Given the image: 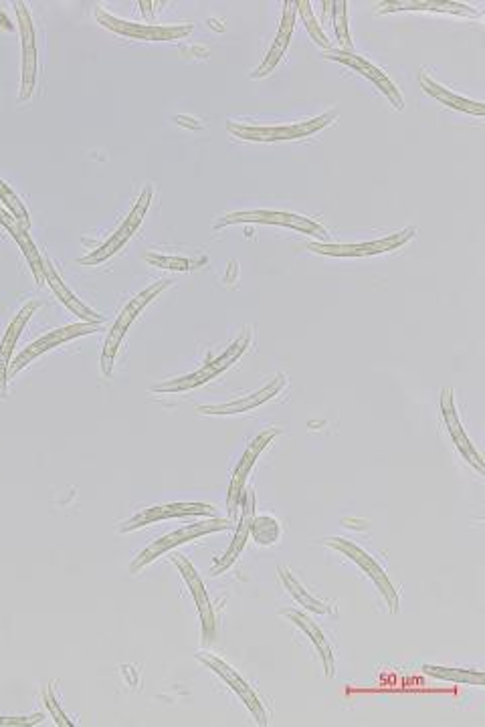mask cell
<instances>
[{"mask_svg":"<svg viewBox=\"0 0 485 727\" xmlns=\"http://www.w3.org/2000/svg\"><path fill=\"white\" fill-rule=\"evenodd\" d=\"M0 225H3L11 235H13V239L19 243V247H21V251L25 253V257H27V261H29V265H31V271H33V275H35V281H37V285H45V275H43V259H41V255H39V251H37V247H35V243H33V237L29 235V231L13 217V215H9L7 211H3V209H0Z\"/></svg>","mask_w":485,"mask_h":727,"instance_id":"obj_24","label":"cell"},{"mask_svg":"<svg viewBox=\"0 0 485 727\" xmlns=\"http://www.w3.org/2000/svg\"><path fill=\"white\" fill-rule=\"evenodd\" d=\"M421 671L429 677L449 681V683H469L475 687H483V671L457 669V667H441V665H423Z\"/></svg>","mask_w":485,"mask_h":727,"instance_id":"obj_28","label":"cell"},{"mask_svg":"<svg viewBox=\"0 0 485 727\" xmlns=\"http://www.w3.org/2000/svg\"><path fill=\"white\" fill-rule=\"evenodd\" d=\"M17 19L21 27V41H23V83H21V101L29 99L37 85V43H35V29L33 19L25 3H17Z\"/></svg>","mask_w":485,"mask_h":727,"instance_id":"obj_16","label":"cell"},{"mask_svg":"<svg viewBox=\"0 0 485 727\" xmlns=\"http://www.w3.org/2000/svg\"><path fill=\"white\" fill-rule=\"evenodd\" d=\"M100 330V324H73V326H67V328H59V330H53L49 334H45L43 338H39L37 342L29 344L13 362H11V370L9 374L15 376L17 372H21L25 366H29L35 358H39L41 354L69 342V340H75L79 336H89L93 332Z\"/></svg>","mask_w":485,"mask_h":727,"instance_id":"obj_12","label":"cell"},{"mask_svg":"<svg viewBox=\"0 0 485 727\" xmlns=\"http://www.w3.org/2000/svg\"><path fill=\"white\" fill-rule=\"evenodd\" d=\"M251 338H253V330L251 328H245L243 334L219 358L211 360L199 372L182 376V378H176V380H170V382H164V384H158L152 390L154 392H184V390H190V388H197L201 384H207L209 380L217 378L221 372L229 370L249 350Z\"/></svg>","mask_w":485,"mask_h":727,"instance_id":"obj_2","label":"cell"},{"mask_svg":"<svg viewBox=\"0 0 485 727\" xmlns=\"http://www.w3.org/2000/svg\"><path fill=\"white\" fill-rule=\"evenodd\" d=\"M45 705L49 707V713L55 717L57 725L73 727V723L67 719V715L59 709V703H57V699H55V695H53V689H51V687H47V689H45Z\"/></svg>","mask_w":485,"mask_h":727,"instance_id":"obj_35","label":"cell"},{"mask_svg":"<svg viewBox=\"0 0 485 727\" xmlns=\"http://www.w3.org/2000/svg\"><path fill=\"white\" fill-rule=\"evenodd\" d=\"M95 19L108 31L118 35L138 39V41H178L192 33V25H140L122 21L104 9H95Z\"/></svg>","mask_w":485,"mask_h":727,"instance_id":"obj_7","label":"cell"},{"mask_svg":"<svg viewBox=\"0 0 485 727\" xmlns=\"http://www.w3.org/2000/svg\"><path fill=\"white\" fill-rule=\"evenodd\" d=\"M39 309V303H27L17 318L11 322L9 330L5 332L3 342H0V396H7V380H9V366L13 358V350L17 346V340L21 338L23 328L31 320V316Z\"/></svg>","mask_w":485,"mask_h":727,"instance_id":"obj_19","label":"cell"},{"mask_svg":"<svg viewBox=\"0 0 485 727\" xmlns=\"http://www.w3.org/2000/svg\"><path fill=\"white\" fill-rule=\"evenodd\" d=\"M287 384L285 374H277L265 388H261L259 392L245 396L241 400H233L227 404H215V406H199L197 410L201 414H237V412H247L251 408H257L259 404H265L267 400H271L273 396H277Z\"/></svg>","mask_w":485,"mask_h":727,"instance_id":"obj_21","label":"cell"},{"mask_svg":"<svg viewBox=\"0 0 485 727\" xmlns=\"http://www.w3.org/2000/svg\"><path fill=\"white\" fill-rule=\"evenodd\" d=\"M283 616H285V618H289L291 622H294V625H296L298 629H302V631L308 635V639L316 645V649H318V653H320V657H322V663H324L326 677H328V679H332V677H334V671H336L334 651H332L330 641L326 639V635L320 631V627L316 625V622H314L308 614L298 612V610H285V612H283Z\"/></svg>","mask_w":485,"mask_h":727,"instance_id":"obj_23","label":"cell"},{"mask_svg":"<svg viewBox=\"0 0 485 727\" xmlns=\"http://www.w3.org/2000/svg\"><path fill=\"white\" fill-rule=\"evenodd\" d=\"M332 7V17H334V29H336V37L342 45L340 51L352 53V43H350V35H348V25H346V3H330Z\"/></svg>","mask_w":485,"mask_h":727,"instance_id":"obj_32","label":"cell"},{"mask_svg":"<svg viewBox=\"0 0 485 727\" xmlns=\"http://www.w3.org/2000/svg\"><path fill=\"white\" fill-rule=\"evenodd\" d=\"M419 81H421L423 89L431 97H435L437 101H441L443 106H449L453 110H459V112H465V114H473V116H483L485 114V106H483L481 101H471V99H465V97L449 91L447 87H443L441 83H437L433 77H429L425 71H421Z\"/></svg>","mask_w":485,"mask_h":727,"instance_id":"obj_25","label":"cell"},{"mask_svg":"<svg viewBox=\"0 0 485 727\" xmlns=\"http://www.w3.org/2000/svg\"><path fill=\"white\" fill-rule=\"evenodd\" d=\"M283 19H281V27H279V33L275 37V43L271 45L267 57L263 59V63L251 73L253 79H261L265 75H269L277 63L281 61L289 41H291V35H294V25H296V11H298V5L296 3H285L283 5Z\"/></svg>","mask_w":485,"mask_h":727,"instance_id":"obj_20","label":"cell"},{"mask_svg":"<svg viewBox=\"0 0 485 727\" xmlns=\"http://www.w3.org/2000/svg\"><path fill=\"white\" fill-rule=\"evenodd\" d=\"M298 5V11H300V15H302V19H304V23H306V29H308V33L312 35V39L320 45V47H324V49H332V45H330V41H328V37H326V33L320 29V25H318V21H316V17H314V11H312V5L308 3V0H300V3H296Z\"/></svg>","mask_w":485,"mask_h":727,"instance_id":"obj_31","label":"cell"},{"mask_svg":"<svg viewBox=\"0 0 485 727\" xmlns=\"http://www.w3.org/2000/svg\"><path fill=\"white\" fill-rule=\"evenodd\" d=\"M279 578H281L285 590L291 596H294L302 606H306L310 612H316V614H334V606L332 604H328V602L312 596L294 576H291V572L287 568H283V566L279 568Z\"/></svg>","mask_w":485,"mask_h":727,"instance_id":"obj_27","label":"cell"},{"mask_svg":"<svg viewBox=\"0 0 485 727\" xmlns=\"http://www.w3.org/2000/svg\"><path fill=\"white\" fill-rule=\"evenodd\" d=\"M241 507H243V513L239 517V524H237V532L233 536V542L231 546L227 548V552L217 560V564L213 566L211 570V576H219L223 574L227 568H231L237 558L241 556V552L245 550V544L251 536V524H253V517H255V493L253 489H245L243 493V501H241Z\"/></svg>","mask_w":485,"mask_h":727,"instance_id":"obj_18","label":"cell"},{"mask_svg":"<svg viewBox=\"0 0 485 727\" xmlns=\"http://www.w3.org/2000/svg\"><path fill=\"white\" fill-rule=\"evenodd\" d=\"M336 118H338V112H328L314 120L300 122V124H287V126H243V124L229 122L227 130L235 138L249 140V142H283V140L308 138V136L320 132L322 128H328Z\"/></svg>","mask_w":485,"mask_h":727,"instance_id":"obj_1","label":"cell"},{"mask_svg":"<svg viewBox=\"0 0 485 727\" xmlns=\"http://www.w3.org/2000/svg\"><path fill=\"white\" fill-rule=\"evenodd\" d=\"M197 659L203 663V665H207L213 673H217L237 695H239V699L247 705V709L253 713V717H255V721L261 725V727H265L267 723H269V719H267V711H265V705L261 703V699L257 697V693L239 677V673L231 667V665H227L225 661H221L219 657H213V655H205V653H201V655H197Z\"/></svg>","mask_w":485,"mask_h":727,"instance_id":"obj_14","label":"cell"},{"mask_svg":"<svg viewBox=\"0 0 485 727\" xmlns=\"http://www.w3.org/2000/svg\"><path fill=\"white\" fill-rule=\"evenodd\" d=\"M239 223H259V225H279V227H287V229H296L302 231L306 235L318 237V239H326L328 231L314 223L308 217L302 215H294V213H281V211H241V213H231L225 215L215 229H223L227 225H239Z\"/></svg>","mask_w":485,"mask_h":727,"instance_id":"obj_8","label":"cell"},{"mask_svg":"<svg viewBox=\"0 0 485 727\" xmlns=\"http://www.w3.org/2000/svg\"><path fill=\"white\" fill-rule=\"evenodd\" d=\"M174 566L178 568V572L182 574L184 582L188 584V590L194 598V604L199 608V616L203 622V643H213L217 639V620H215V610L209 598V592L205 590V584L199 576V572L194 570V566L184 558V556H174L172 558Z\"/></svg>","mask_w":485,"mask_h":727,"instance_id":"obj_11","label":"cell"},{"mask_svg":"<svg viewBox=\"0 0 485 727\" xmlns=\"http://www.w3.org/2000/svg\"><path fill=\"white\" fill-rule=\"evenodd\" d=\"M326 59H330V61H338V63H344V65H348V67H352L356 73H360L362 77H366V79H370L388 99H391L393 101V106L397 108V110H405V101H403V97H401V93H399V89H397V85L391 81V79H388V75L386 73H382L378 67H374L370 61H366L364 57H360V55H356V53H346V51H340V49H330L326 55H324Z\"/></svg>","mask_w":485,"mask_h":727,"instance_id":"obj_15","label":"cell"},{"mask_svg":"<svg viewBox=\"0 0 485 727\" xmlns=\"http://www.w3.org/2000/svg\"><path fill=\"white\" fill-rule=\"evenodd\" d=\"M43 275H45V283H49V287L55 291V295L59 297V301L71 309L75 316H79L83 322L87 324H102L104 322V316L95 314L93 309H89L85 303H81V299H77L67 287L65 283L61 281V277L57 275L53 263L49 259H43Z\"/></svg>","mask_w":485,"mask_h":727,"instance_id":"obj_22","label":"cell"},{"mask_svg":"<svg viewBox=\"0 0 485 727\" xmlns=\"http://www.w3.org/2000/svg\"><path fill=\"white\" fill-rule=\"evenodd\" d=\"M43 713H35V715H27V717H3L0 715V727H31V725H39L43 721Z\"/></svg>","mask_w":485,"mask_h":727,"instance_id":"obj_34","label":"cell"},{"mask_svg":"<svg viewBox=\"0 0 485 727\" xmlns=\"http://www.w3.org/2000/svg\"><path fill=\"white\" fill-rule=\"evenodd\" d=\"M229 528H231V519H221V517H215V519H211V522H201V524L180 528V530L156 540L152 546H148L144 552H140L138 558L130 566V574H138L142 568H146L156 558H160L162 554H166L168 550H172L176 546H182L186 542H194L197 538H203V536H209V534H215V532H223V530H229Z\"/></svg>","mask_w":485,"mask_h":727,"instance_id":"obj_4","label":"cell"},{"mask_svg":"<svg viewBox=\"0 0 485 727\" xmlns=\"http://www.w3.org/2000/svg\"><path fill=\"white\" fill-rule=\"evenodd\" d=\"M417 229H405L399 231L395 235H388L384 239L378 241H368V243H358V245H332V243H310L308 251L318 253V255H328V257H370V255H380V253H391L397 251L399 247L407 245L411 239H415Z\"/></svg>","mask_w":485,"mask_h":727,"instance_id":"obj_9","label":"cell"},{"mask_svg":"<svg viewBox=\"0 0 485 727\" xmlns=\"http://www.w3.org/2000/svg\"><path fill=\"white\" fill-rule=\"evenodd\" d=\"M190 515H207V517H215L217 515V509L209 503H164V505H154V507H148L144 511H140L138 515H134L132 519H128V522L120 528L122 534H128V532H136L144 526H150V524H156V522H162V519H172V517H190Z\"/></svg>","mask_w":485,"mask_h":727,"instance_id":"obj_13","label":"cell"},{"mask_svg":"<svg viewBox=\"0 0 485 727\" xmlns=\"http://www.w3.org/2000/svg\"><path fill=\"white\" fill-rule=\"evenodd\" d=\"M251 536L255 538V542L259 546H271V544H275L279 540L281 526H279V522L275 517L259 515V517H253Z\"/></svg>","mask_w":485,"mask_h":727,"instance_id":"obj_29","label":"cell"},{"mask_svg":"<svg viewBox=\"0 0 485 727\" xmlns=\"http://www.w3.org/2000/svg\"><path fill=\"white\" fill-rule=\"evenodd\" d=\"M441 412H443V419H445L447 431H449V435L453 439V445L463 455V459L483 475L485 473L483 459L475 451V447L471 445L469 437L465 435V431H463V427L459 423V414H457V408H455V400H453V390L451 388H445L441 392Z\"/></svg>","mask_w":485,"mask_h":727,"instance_id":"obj_17","label":"cell"},{"mask_svg":"<svg viewBox=\"0 0 485 727\" xmlns=\"http://www.w3.org/2000/svg\"><path fill=\"white\" fill-rule=\"evenodd\" d=\"M172 281L164 279V281H158L154 285H150L148 289H144L142 293H138L134 299H130V303L122 309L120 318L116 320L114 328L110 330L108 334V340H106V346H104V354H102V372L106 376H112L114 372V362H116V356H118V350H120V344L128 332V328L134 324V320L138 318L140 311L152 301L156 299V295L160 291H164Z\"/></svg>","mask_w":485,"mask_h":727,"instance_id":"obj_3","label":"cell"},{"mask_svg":"<svg viewBox=\"0 0 485 727\" xmlns=\"http://www.w3.org/2000/svg\"><path fill=\"white\" fill-rule=\"evenodd\" d=\"M388 13L395 11H431V13H449V15H461V17H479L477 11H473L467 5L459 3H435V0H407V3H386Z\"/></svg>","mask_w":485,"mask_h":727,"instance_id":"obj_26","label":"cell"},{"mask_svg":"<svg viewBox=\"0 0 485 727\" xmlns=\"http://www.w3.org/2000/svg\"><path fill=\"white\" fill-rule=\"evenodd\" d=\"M324 544L340 554H344L348 560H352L354 564H358L364 574L376 584V588L380 590V594L384 596L388 608H391V612H399V592L395 590L391 578H388V574L384 572V568L370 556L366 554L360 546H356L354 542L350 540H344V538H326Z\"/></svg>","mask_w":485,"mask_h":727,"instance_id":"obj_5","label":"cell"},{"mask_svg":"<svg viewBox=\"0 0 485 727\" xmlns=\"http://www.w3.org/2000/svg\"><path fill=\"white\" fill-rule=\"evenodd\" d=\"M144 259L152 265V267H160V269H172V271H190L197 267V263H192L190 259H182V257H166V255H158V253H146Z\"/></svg>","mask_w":485,"mask_h":727,"instance_id":"obj_33","label":"cell"},{"mask_svg":"<svg viewBox=\"0 0 485 727\" xmlns=\"http://www.w3.org/2000/svg\"><path fill=\"white\" fill-rule=\"evenodd\" d=\"M152 196H154V188L152 186H146L138 198V202L134 204L132 213L128 215V219L120 225V229L100 247L97 251L89 253L87 257H81L79 263L81 265H87V267H93V265H100L104 261H108L110 257H114L132 237L134 233L140 229L142 221L146 219V213L150 209V202H152Z\"/></svg>","mask_w":485,"mask_h":727,"instance_id":"obj_6","label":"cell"},{"mask_svg":"<svg viewBox=\"0 0 485 727\" xmlns=\"http://www.w3.org/2000/svg\"><path fill=\"white\" fill-rule=\"evenodd\" d=\"M279 435V431L275 429H269V431H263L259 433L251 443L249 447L245 449L237 469L233 471V477H231V483H229V493H227V509H229V515H231V522L237 517V511L241 507V501H243V493H245V483H247V477L255 465V461L259 459V455L263 453V449Z\"/></svg>","mask_w":485,"mask_h":727,"instance_id":"obj_10","label":"cell"},{"mask_svg":"<svg viewBox=\"0 0 485 727\" xmlns=\"http://www.w3.org/2000/svg\"><path fill=\"white\" fill-rule=\"evenodd\" d=\"M0 200H3L5 202V206H7V209L11 211V215L29 231V227H31V219H29V213H27V209H25V204L21 202V198L3 182V180H0Z\"/></svg>","mask_w":485,"mask_h":727,"instance_id":"obj_30","label":"cell"}]
</instances>
